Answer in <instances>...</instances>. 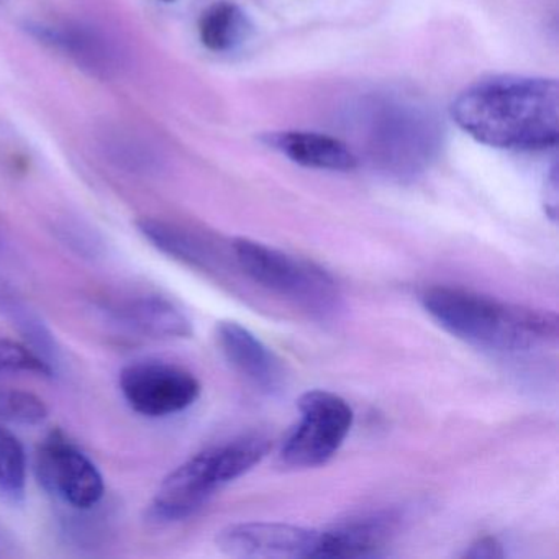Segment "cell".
I'll return each mask as SVG.
<instances>
[{
  "label": "cell",
  "instance_id": "obj_5",
  "mask_svg": "<svg viewBox=\"0 0 559 559\" xmlns=\"http://www.w3.org/2000/svg\"><path fill=\"white\" fill-rule=\"evenodd\" d=\"M300 420L281 450L284 464L297 469L317 467L335 456L355 420L353 408L340 395L313 389L300 395Z\"/></svg>",
  "mask_w": 559,
  "mask_h": 559
},
{
  "label": "cell",
  "instance_id": "obj_2",
  "mask_svg": "<svg viewBox=\"0 0 559 559\" xmlns=\"http://www.w3.org/2000/svg\"><path fill=\"white\" fill-rule=\"evenodd\" d=\"M425 312L454 338L493 353H526L558 342V317L492 297L437 286L421 296Z\"/></svg>",
  "mask_w": 559,
  "mask_h": 559
},
{
  "label": "cell",
  "instance_id": "obj_9",
  "mask_svg": "<svg viewBox=\"0 0 559 559\" xmlns=\"http://www.w3.org/2000/svg\"><path fill=\"white\" fill-rule=\"evenodd\" d=\"M25 31L38 44L68 58L90 76L110 80L119 73L122 64L119 50L103 32L91 25L80 22H31Z\"/></svg>",
  "mask_w": 559,
  "mask_h": 559
},
{
  "label": "cell",
  "instance_id": "obj_18",
  "mask_svg": "<svg viewBox=\"0 0 559 559\" xmlns=\"http://www.w3.org/2000/svg\"><path fill=\"white\" fill-rule=\"evenodd\" d=\"M44 399L22 389H0V421L35 427L48 418Z\"/></svg>",
  "mask_w": 559,
  "mask_h": 559
},
{
  "label": "cell",
  "instance_id": "obj_7",
  "mask_svg": "<svg viewBox=\"0 0 559 559\" xmlns=\"http://www.w3.org/2000/svg\"><path fill=\"white\" fill-rule=\"evenodd\" d=\"M119 388L129 407L148 418L181 414L201 395V382L182 366L166 361H136L119 376Z\"/></svg>",
  "mask_w": 559,
  "mask_h": 559
},
{
  "label": "cell",
  "instance_id": "obj_11",
  "mask_svg": "<svg viewBox=\"0 0 559 559\" xmlns=\"http://www.w3.org/2000/svg\"><path fill=\"white\" fill-rule=\"evenodd\" d=\"M399 516L376 512L320 532L319 558H374L397 528Z\"/></svg>",
  "mask_w": 559,
  "mask_h": 559
},
{
  "label": "cell",
  "instance_id": "obj_6",
  "mask_svg": "<svg viewBox=\"0 0 559 559\" xmlns=\"http://www.w3.org/2000/svg\"><path fill=\"white\" fill-rule=\"evenodd\" d=\"M35 469L44 489L73 509L91 510L106 492L99 467L60 430L38 448Z\"/></svg>",
  "mask_w": 559,
  "mask_h": 559
},
{
  "label": "cell",
  "instance_id": "obj_19",
  "mask_svg": "<svg viewBox=\"0 0 559 559\" xmlns=\"http://www.w3.org/2000/svg\"><path fill=\"white\" fill-rule=\"evenodd\" d=\"M5 372H27L41 378H53L57 374L31 346L14 340L0 338V374Z\"/></svg>",
  "mask_w": 559,
  "mask_h": 559
},
{
  "label": "cell",
  "instance_id": "obj_22",
  "mask_svg": "<svg viewBox=\"0 0 559 559\" xmlns=\"http://www.w3.org/2000/svg\"><path fill=\"white\" fill-rule=\"evenodd\" d=\"M12 548H14V542H12L11 536L0 528V556L11 555Z\"/></svg>",
  "mask_w": 559,
  "mask_h": 559
},
{
  "label": "cell",
  "instance_id": "obj_12",
  "mask_svg": "<svg viewBox=\"0 0 559 559\" xmlns=\"http://www.w3.org/2000/svg\"><path fill=\"white\" fill-rule=\"evenodd\" d=\"M114 319L132 332L150 338H189L192 323L168 297L159 294L130 296L110 307Z\"/></svg>",
  "mask_w": 559,
  "mask_h": 559
},
{
  "label": "cell",
  "instance_id": "obj_13",
  "mask_svg": "<svg viewBox=\"0 0 559 559\" xmlns=\"http://www.w3.org/2000/svg\"><path fill=\"white\" fill-rule=\"evenodd\" d=\"M267 143L286 155L290 162L306 168L352 171L358 166V156L346 143L322 133H276L267 139Z\"/></svg>",
  "mask_w": 559,
  "mask_h": 559
},
{
  "label": "cell",
  "instance_id": "obj_10",
  "mask_svg": "<svg viewBox=\"0 0 559 559\" xmlns=\"http://www.w3.org/2000/svg\"><path fill=\"white\" fill-rule=\"evenodd\" d=\"M218 348L228 365L264 394H276L284 385V369L280 358L238 322L225 320L215 329Z\"/></svg>",
  "mask_w": 559,
  "mask_h": 559
},
{
  "label": "cell",
  "instance_id": "obj_21",
  "mask_svg": "<svg viewBox=\"0 0 559 559\" xmlns=\"http://www.w3.org/2000/svg\"><path fill=\"white\" fill-rule=\"evenodd\" d=\"M503 556L506 552H503V545L499 539L493 536H483V538L471 543L469 548H466L461 558L496 559L503 558Z\"/></svg>",
  "mask_w": 559,
  "mask_h": 559
},
{
  "label": "cell",
  "instance_id": "obj_3",
  "mask_svg": "<svg viewBox=\"0 0 559 559\" xmlns=\"http://www.w3.org/2000/svg\"><path fill=\"white\" fill-rule=\"evenodd\" d=\"M266 453L264 438L243 437L194 454L163 479L146 519L162 525L189 519L217 490L253 469Z\"/></svg>",
  "mask_w": 559,
  "mask_h": 559
},
{
  "label": "cell",
  "instance_id": "obj_17",
  "mask_svg": "<svg viewBox=\"0 0 559 559\" xmlns=\"http://www.w3.org/2000/svg\"><path fill=\"white\" fill-rule=\"evenodd\" d=\"M27 489V454L24 444L0 424V497L21 502Z\"/></svg>",
  "mask_w": 559,
  "mask_h": 559
},
{
  "label": "cell",
  "instance_id": "obj_4",
  "mask_svg": "<svg viewBox=\"0 0 559 559\" xmlns=\"http://www.w3.org/2000/svg\"><path fill=\"white\" fill-rule=\"evenodd\" d=\"M231 250L240 270L270 293L317 317L338 309V287L322 267L248 238H235Z\"/></svg>",
  "mask_w": 559,
  "mask_h": 559
},
{
  "label": "cell",
  "instance_id": "obj_1",
  "mask_svg": "<svg viewBox=\"0 0 559 559\" xmlns=\"http://www.w3.org/2000/svg\"><path fill=\"white\" fill-rule=\"evenodd\" d=\"M451 114L464 132L484 145L548 148L558 142L559 86L545 78H492L460 94Z\"/></svg>",
  "mask_w": 559,
  "mask_h": 559
},
{
  "label": "cell",
  "instance_id": "obj_14",
  "mask_svg": "<svg viewBox=\"0 0 559 559\" xmlns=\"http://www.w3.org/2000/svg\"><path fill=\"white\" fill-rule=\"evenodd\" d=\"M142 237L163 254L198 270H214L217 258L198 235L168 222L142 218L136 224Z\"/></svg>",
  "mask_w": 559,
  "mask_h": 559
},
{
  "label": "cell",
  "instance_id": "obj_20",
  "mask_svg": "<svg viewBox=\"0 0 559 559\" xmlns=\"http://www.w3.org/2000/svg\"><path fill=\"white\" fill-rule=\"evenodd\" d=\"M107 150L114 162L119 163L123 168H129L130 171H152L153 166L156 165L153 150L135 139L116 136L112 142H109Z\"/></svg>",
  "mask_w": 559,
  "mask_h": 559
},
{
  "label": "cell",
  "instance_id": "obj_24",
  "mask_svg": "<svg viewBox=\"0 0 559 559\" xmlns=\"http://www.w3.org/2000/svg\"><path fill=\"white\" fill-rule=\"evenodd\" d=\"M163 2H175V0H163Z\"/></svg>",
  "mask_w": 559,
  "mask_h": 559
},
{
  "label": "cell",
  "instance_id": "obj_15",
  "mask_svg": "<svg viewBox=\"0 0 559 559\" xmlns=\"http://www.w3.org/2000/svg\"><path fill=\"white\" fill-rule=\"evenodd\" d=\"M0 312L4 313L14 323L15 329L24 335V338L27 340L25 345L31 346L58 372L60 346L41 317L32 310L24 300L19 299L14 294L4 293V290H0Z\"/></svg>",
  "mask_w": 559,
  "mask_h": 559
},
{
  "label": "cell",
  "instance_id": "obj_23",
  "mask_svg": "<svg viewBox=\"0 0 559 559\" xmlns=\"http://www.w3.org/2000/svg\"><path fill=\"white\" fill-rule=\"evenodd\" d=\"M74 231H76V241H74V243L78 245V241H80V230H78L76 228V230ZM81 241H83V243H93V241H91L90 238L86 237V235H84V237L81 238Z\"/></svg>",
  "mask_w": 559,
  "mask_h": 559
},
{
  "label": "cell",
  "instance_id": "obj_16",
  "mask_svg": "<svg viewBox=\"0 0 559 559\" xmlns=\"http://www.w3.org/2000/svg\"><path fill=\"white\" fill-rule=\"evenodd\" d=\"M247 17L230 2L211 5L199 21L202 45L215 53L234 50L247 37Z\"/></svg>",
  "mask_w": 559,
  "mask_h": 559
},
{
  "label": "cell",
  "instance_id": "obj_8",
  "mask_svg": "<svg viewBox=\"0 0 559 559\" xmlns=\"http://www.w3.org/2000/svg\"><path fill=\"white\" fill-rule=\"evenodd\" d=\"M215 545L231 558H319L320 532L287 523H237L222 530Z\"/></svg>",
  "mask_w": 559,
  "mask_h": 559
}]
</instances>
